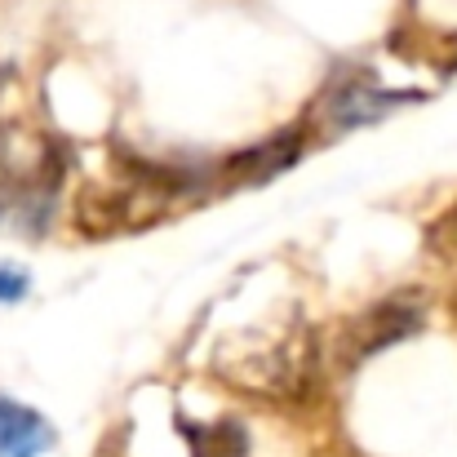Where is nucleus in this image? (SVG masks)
<instances>
[{
	"label": "nucleus",
	"instance_id": "nucleus-1",
	"mask_svg": "<svg viewBox=\"0 0 457 457\" xmlns=\"http://www.w3.org/2000/svg\"><path fill=\"white\" fill-rule=\"evenodd\" d=\"M213 373L240 391L267 400H303L315 378V333L298 315L280 324H253L218 342Z\"/></svg>",
	"mask_w": 457,
	"mask_h": 457
},
{
	"label": "nucleus",
	"instance_id": "nucleus-2",
	"mask_svg": "<svg viewBox=\"0 0 457 457\" xmlns=\"http://www.w3.org/2000/svg\"><path fill=\"white\" fill-rule=\"evenodd\" d=\"M62 182V152L49 138H36L22 152V129H0V222L49 213V200Z\"/></svg>",
	"mask_w": 457,
	"mask_h": 457
},
{
	"label": "nucleus",
	"instance_id": "nucleus-3",
	"mask_svg": "<svg viewBox=\"0 0 457 457\" xmlns=\"http://www.w3.org/2000/svg\"><path fill=\"white\" fill-rule=\"evenodd\" d=\"M422 320H427V306H422V298H418L413 289L378 298L373 306H364L360 315H351V320L337 328V337H333V360H337V369H360V364L373 360L378 351H386V346L413 337V333L422 328Z\"/></svg>",
	"mask_w": 457,
	"mask_h": 457
},
{
	"label": "nucleus",
	"instance_id": "nucleus-4",
	"mask_svg": "<svg viewBox=\"0 0 457 457\" xmlns=\"http://www.w3.org/2000/svg\"><path fill=\"white\" fill-rule=\"evenodd\" d=\"M45 449H54V427L36 409L0 395V457H40Z\"/></svg>",
	"mask_w": 457,
	"mask_h": 457
},
{
	"label": "nucleus",
	"instance_id": "nucleus-5",
	"mask_svg": "<svg viewBox=\"0 0 457 457\" xmlns=\"http://www.w3.org/2000/svg\"><path fill=\"white\" fill-rule=\"evenodd\" d=\"M303 155V129H280L276 138L258 143V147H245L240 155L227 160V173L240 178V182H267L271 173L289 169L294 160Z\"/></svg>",
	"mask_w": 457,
	"mask_h": 457
},
{
	"label": "nucleus",
	"instance_id": "nucleus-6",
	"mask_svg": "<svg viewBox=\"0 0 457 457\" xmlns=\"http://www.w3.org/2000/svg\"><path fill=\"white\" fill-rule=\"evenodd\" d=\"M391 103H400L395 94H382L378 85H373V76H360V80H346L342 89H333V98H328V112L342 120V125H355V120H373L382 107H391Z\"/></svg>",
	"mask_w": 457,
	"mask_h": 457
},
{
	"label": "nucleus",
	"instance_id": "nucleus-7",
	"mask_svg": "<svg viewBox=\"0 0 457 457\" xmlns=\"http://www.w3.org/2000/svg\"><path fill=\"white\" fill-rule=\"evenodd\" d=\"M182 440L191 457H249V440H245V427L222 418L213 427H195V422H182Z\"/></svg>",
	"mask_w": 457,
	"mask_h": 457
},
{
	"label": "nucleus",
	"instance_id": "nucleus-8",
	"mask_svg": "<svg viewBox=\"0 0 457 457\" xmlns=\"http://www.w3.org/2000/svg\"><path fill=\"white\" fill-rule=\"evenodd\" d=\"M427 240H431V249H436V253H445L449 262H457V204L440 218V222H436V227H431V236H427Z\"/></svg>",
	"mask_w": 457,
	"mask_h": 457
},
{
	"label": "nucleus",
	"instance_id": "nucleus-9",
	"mask_svg": "<svg viewBox=\"0 0 457 457\" xmlns=\"http://www.w3.org/2000/svg\"><path fill=\"white\" fill-rule=\"evenodd\" d=\"M27 271L22 267H0V303H18L27 294Z\"/></svg>",
	"mask_w": 457,
	"mask_h": 457
},
{
	"label": "nucleus",
	"instance_id": "nucleus-10",
	"mask_svg": "<svg viewBox=\"0 0 457 457\" xmlns=\"http://www.w3.org/2000/svg\"><path fill=\"white\" fill-rule=\"evenodd\" d=\"M9 80H13V67H0V98H4V89H9ZM4 129V125H0Z\"/></svg>",
	"mask_w": 457,
	"mask_h": 457
}]
</instances>
